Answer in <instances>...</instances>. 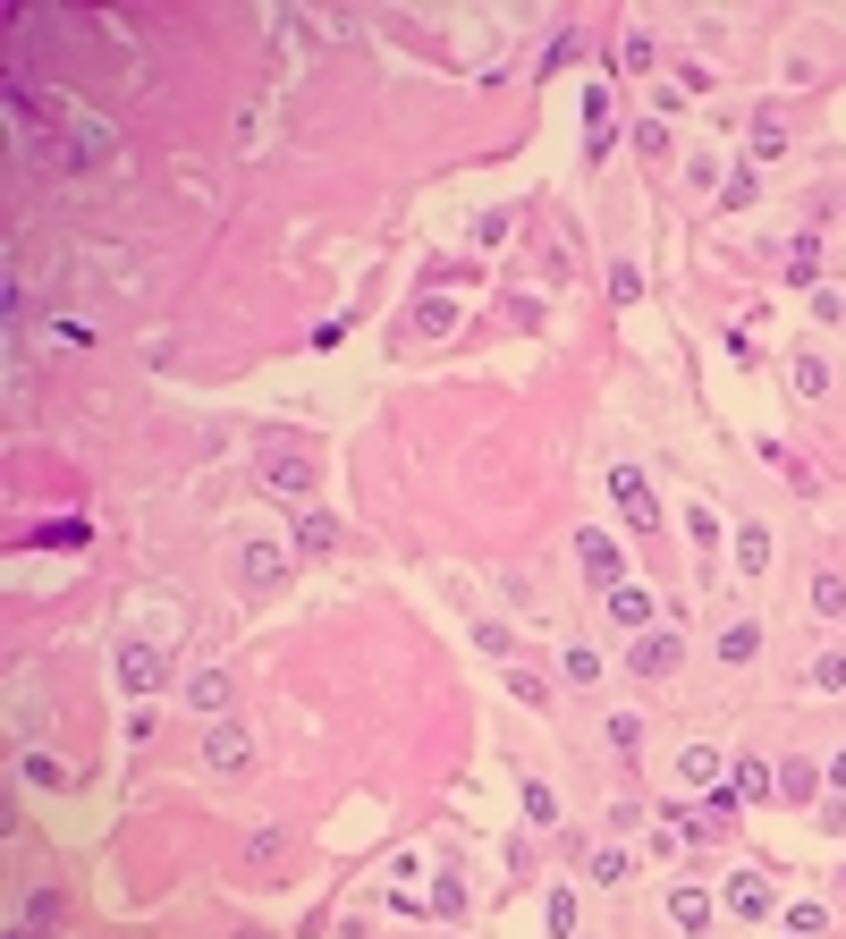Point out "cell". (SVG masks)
I'll use <instances>...</instances> for the list:
<instances>
[{
	"label": "cell",
	"mask_w": 846,
	"mask_h": 939,
	"mask_svg": "<svg viewBox=\"0 0 846 939\" xmlns=\"http://www.w3.org/2000/svg\"><path fill=\"white\" fill-rule=\"evenodd\" d=\"M619 68H626V77H644V68H651V43H644V34H626V51H619Z\"/></svg>",
	"instance_id": "obj_33"
},
{
	"label": "cell",
	"mask_w": 846,
	"mask_h": 939,
	"mask_svg": "<svg viewBox=\"0 0 846 939\" xmlns=\"http://www.w3.org/2000/svg\"><path fill=\"white\" fill-rule=\"evenodd\" d=\"M525 821H533V830H551V821H559V796L542 787V778H525Z\"/></svg>",
	"instance_id": "obj_17"
},
{
	"label": "cell",
	"mask_w": 846,
	"mask_h": 939,
	"mask_svg": "<svg viewBox=\"0 0 846 939\" xmlns=\"http://www.w3.org/2000/svg\"><path fill=\"white\" fill-rule=\"evenodd\" d=\"M576 559H585L592 584H610V592L626 584V559H619V542H610V533H585V542H576Z\"/></svg>",
	"instance_id": "obj_6"
},
{
	"label": "cell",
	"mask_w": 846,
	"mask_h": 939,
	"mask_svg": "<svg viewBox=\"0 0 846 939\" xmlns=\"http://www.w3.org/2000/svg\"><path fill=\"white\" fill-rule=\"evenodd\" d=\"M474 644H483L491 660H508V652H517V644H508V626H491V618H483V626H474Z\"/></svg>",
	"instance_id": "obj_32"
},
{
	"label": "cell",
	"mask_w": 846,
	"mask_h": 939,
	"mask_svg": "<svg viewBox=\"0 0 846 939\" xmlns=\"http://www.w3.org/2000/svg\"><path fill=\"white\" fill-rule=\"evenodd\" d=\"M592 880H601V889H619V880H626V855H619V846H601V855H592Z\"/></svg>",
	"instance_id": "obj_24"
},
{
	"label": "cell",
	"mask_w": 846,
	"mask_h": 939,
	"mask_svg": "<svg viewBox=\"0 0 846 939\" xmlns=\"http://www.w3.org/2000/svg\"><path fill=\"white\" fill-rule=\"evenodd\" d=\"M262 483L280 491V500H305V491H314V466H305V457H271V466H262Z\"/></svg>",
	"instance_id": "obj_8"
},
{
	"label": "cell",
	"mask_w": 846,
	"mask_h": 939,
	"mask_svg": "<svg viewBox=\"0 0 846 939\" xmlns=\"http://www.w3.org/2000/svg\"><path fill=\"white\" fill-rule=\"evenodd\" d=\"M830 778H838V787H846V746H838V753H830Z\"/></svg>",
	"instance_id": "obj_34"
},
{
	"label": "cell",
	"mask_w": 846,
	"mask_h": 939,
	"mask_svg": "<svg viewBox=\"0 0 846 939\" xmlns=\"http://www.w3.org/2000/svg\"><path fill=\"white\" fill-rule=\"evenodd\" d=\"M228 567H237V584H246V592H271V584L289 576V551H280V542H237V559H228Z\"/></svg>",
	"instance_id": "obj_2"
},
{
	"label": "cell",
	"mask_w": 846,
	"mask_h": 939,
	"mask_svg": "<svg viewBox=\"0 0 846 939\" xmlns=\"http://www.w3.org/2000/svg\"><path fill=\"white\" fill-rule=\"evenodd\" d=\"M26 778H34V787H68V771L51 762V753H26Z\"/></svg>",
	"instance_id": "obj_29"
},
{
	"label": "cell",
	"mask_w": 846,
	"mask_h": 939,
	"mask_svg": "<svg viewBox=\"0 0 846 939\" xmlns=\"http://www.w3.org/2000/svg\"><path fill=\"white\" fill-rule=\"evenodd\" d=\"M678 771L694 778V787H703V778H719V746H685V753H678Z\"/></svg>",
	"instance_id": "obj_20"
},
{
	"label": "cell",
	"mask_w": 846,
	"mask_h": 939,
	"mask_svg": "<svg viewBox=\"0 0 846 939\" xmlns=\"http://www.w3.org/2000/svg\"><path fill=\"white\" fill-rule=\"evenodd\" d=\"M610 491H619V508L644 525V533H660V500H651V483L635 474V466H610Z\"/></svg>",
	"instance_id": "obj_4"
},
{
	"label": "cell",
	"mask_w": 846,
	"mask_h": 939,
	"mask_svg": "<svg viewBox=\"0 0 846 939\" xmlns=\"http://www.w3.org/2000/svg\"><path fill=\"white\" fill-rule=\"evenodd\" d=\"M787 153V128L779 119H753V162H779Z\"/></svg>",
	"instance_id": "obj_21"
},
{
	"label": "cell",
	"mask_w": 846,
	"mask_h": 939,
	"mask_svg": "<svg viewBox=\"0 0 846 939\" xmlns=\"http://www.w3.org/2000/svg\"><path fill=\"white\" fill-rule=\"evenodd\" d=\"M728 906H737V914H771V880H762V872H737V880H728Z\"/></svg>",
	"instance_id": "obj_12"
},
{
	"label": "cell",
	"mask_w": 846,
	"mask_h": 939,
	"mask_svg": "<svg viewBox=\"0 0 846 939\" xmlns=\"http://www.w3.org/2000/svg\"><path fill=\"white\" fill-rule=\"evenodd\" d=\"M610 746H619V753H635V746H644V719H635V712H619V719H610Z\"/></svg>",
	"instance_id": "obj_26"
},
{
	"label": "cell",
	"mask_w": 846,
	"mask_h": 939,
	"mask_svg": "<svg viewBox=\"0 0 846 939\" xmlns=\"http://www.w3.org/2000/svg\"><path fill=\"white\" fill-rule=\"evenodd\" d=\"M838 889H846V872H838Z\"/></svg>",
	"instance_id": "obj_35"
},
{
	"label": "cell",
	"mask_w": 846,
	"mask_h": 939,
	"mask_svg": "<svg viewBox=\"0 0 846 939\" xmlns=\"http://www.w3.org/2000/svg\"><path fill=\"white\" fill-rule=\"evenodd\" d=\"M813 610L821 618H846V576H813Z\"/></svg>",
	"instance_id": "obj_22"
},
{
	"label": "cell",
	"mask_w": 846,
	"mask_h": 939,
	"mask_svg": "<svg viewBox=\"0 0 846 939\" xmlns=\"http://www.w3.org/2000/svg\"><path fill=\"white\" fill-rule=\"evenodd\" d=\"M43 542H60V551H77V542H85V525H77V517H51V525H43Z\"/></svg>",
	"instance_id": "obj_31"
},
{
	"label": "cell",
	"mask_w": 846,
	"mask_h": 939,
	"mask_svg": "<svg viewBox=\"0 0 846 939\" xmlns=\"http://www.w3.org/2000/svg\"><path fill=\"white\" fill-rule=\"evenodd\" d=\"M610 296H619V305H635V296H644V271H635V262H619V271H610Z\"/></svg>",
	"instance_id": "obj_27"
},
{
	"label": "cell",
	"mask_w": 846,
	"mask_h": 939,
	"mask_svg": "<svg viewBox=\"0 0 846 939\" xmlns=\"http://www.w3.org/2000/svg\"><path fill=\"white\" fill-rule=\"evenodd\" d=\"M685 660V644H678V626H660V635H644V644H635V678H669V669H678Z\"/></svg>",
	"instance_id": "obj_5"
},
{
	"label": "cell",
	"mask_w": 846,
	"mask_h": 939,
	"mask_svg": "<svg viewBox=\"0 0 846 939\" xmlns=\"http://www.w3.org/2000/svg\"><path fill=\"white\" fill-rule=\"evenodd\" d=\"M187 703H196V712H228V678L221 669H196V678H187Z\"/></svg>",
	"instance_id": "obj_14"
},
{
	"label": "cell",
	"mask_w": 846,
	"mask_h": 939,
	"mask_svg": "<svg viewBox=\"0 0 846 939\" xmlns=\"http://www.w3.org/2000/svg\"><path fill=\"white\" fill-rule=\"evenodd\" d=\"M51 923H60V897H26V906H17V923H9V939H43Z\"/></svg>",
	"instance_id": "obj_11"
},
{
	"label": "cell",
	"mask_w": 846,
	"mask_h": 939,
	"mask_svg": "<svg viewBox=\"0 0 846 939\" xmlns=\"http://www.w3.org/2000/svg\"><path fill=\"white\" fill-rule=\"evenodd\" d=\"M813 685H821V694H846V652H821V660H813Z\"/></svg>",
	"instance_id": "obj_23"
},
{
	"label": "cell",
	"mask_w": 846,
	"mask_h": 939,
	"mask_svg": "<svg viewBox=\"0 0 846 939\" xmlns=\"http://www.w3.org/2000/svg\"><path fill=\"white\" fill-rule=\"evenodd\" d=\"M787 931H796V939H821V931H830V914H821V906H796V914H787Z\"/></svg>",
	"instance_id": "obj_30"
},
{
	"label": "cell",
	"mask_w": 846,
	"mask_h": 939,
	"mask_svg": "<svg viewBox=\"0 0 846 939\" xmlns=\"http://www.w3.org/2000/svg\"><path fill=\"white\" fill-rule=\"evenodd\" d=\"M110 669H119V685H128V694H162V678H169L162 644H144V635H128V644L110 652Z\"/></svg>",
	"instance_id": "obj_1"
},
{
	"label": "cell",
	"mask_w": 846,
	"mask_h": 939,
	"mask_svg": "<svg viewBox=\"0 0 846 939\" xmlns=\"http://www.w3.org/2000/svg\"><path fill=\"white\" fill-rule=\"evenodd\" d=\"M559 669H567V685H592V678H601V660H592V652H585V644L567 652V660H559Z\"/></svg>",
	"instance_id": "obj_25"
},
{
	"label": "cell",
	"mask_w": 846,
	"mask_h": 939,
	"mask_svg": "<svg viewBox=\"0 0 846 939\" xmlns=\"http://www.w3.org/2000/svg\"><path fill=\"white\" fill-rule=\"evenodd\" d=\"M771 787H779V771H771V762H737V787H728V796H737V805H762V796H771Z\"/></svg>",
	"instance_id": "obj_9"
},
{
	"label": "cell",
	"mask_w": 846,
	"mask_h": 939,
	"mask_svg": "<svg viewBox=\"0 0 846 939\" xmlns=\"http://www.w3.org/2000/svg\"><path fill=\"white\" fill-rule=\"evenodd\" d=\"M203 762H212V771H246V762H255V737H246L237 719H212V728H203Z\"/></svg>",
	"instance_id": "obj_3"
},
{
	"label": "cell",
	"mask_w": 846,
	"mask_h": 939,
	"mask_svg": "<svg viewBox=\"0 0 846 939\" xmlns=\"http://www.w3.org/2000/svg\"><path fill=\"white\" fill-rule=\"evenodd\" d=\"M669 914H678V931H703V923H712V897H703V889H678Z\"/></svg>",
	"instance_id": "obj_16"
},
{
	"label": "cell",
	"mask_w": 846,
	"mask_h": 939,
	"mask_svg": "<svg viewBox=\"0 0 846 939\" xmlns=\"http://www.w3.org/2000/svg\"><path fill=\"white\" fill-rule=\"evenodd\" d=\"M610 618L644 635V626H651V592H644V584H619V592H610Z\"/></svg>",
	"instance_id": "obj_10"
},
{
	"label": "cell",
	"mask_w": 846,
	"mask_h": 939,
	"mask_svg": "<svg viewBox=\"0 0 846 939\" xmlns=\"http://www.w3.org/2000/svg\"><path fill=\"white\" fill-rule=\"evenodd\" d=\"M787 382L804 389V398H821V389H830V364H821V356H796V364H787Z\"/></svg>",
	"instance_id": "obj_19"
},
{
	"label": "cell",
	"mask_w": 846,
	"mask_h": 939,
	"mask_svg": "<svg viewBox=\"0 0 846 939\" xmlns=\"http://www.w3.org/2000/svg\"><path fill=\"white\" fill-rule=\"evenodd\" d=\"M813 787H821V771H804V762H779V796H787V805H804Z\"/></svg>",
	"instance_id": "obj_18"
},
{
	"label": "cell",
	"mask_w": 846,
	"mask_h": 939,
	"mask_svg": "<svg viewBox=\"0 0 846 939\" xmlns=\"http://www.w3.org/2000/svg\"><path fill=\"white\" fill-rule=\"evenodd\" d=\"M296 559H330V517H322V508L296 517Z\"/></svg>",
	"instance_id": "obj_13"
},
{
	"label": "cell",
	"mask_w": 846,
	"mask_h": 939,
	"mask_svg": "<svg viewBox=\"0 0 846 939\" xmlns=\"http://www.w3.org/2000/svg\"><path fill=\"white\" fill-rule=\"evenodd\" d=\"M753 652H762V626H753V618H728V626H719V669H745Z\"/></svg>",
	"instance_id": "obj_7"
},
{
	"label": "cell",
	"mask_w": 846,
	"mask_h": 939,
	"mask_svg": "<svg viewBox=\"0 0 846 939\" xmlns=\"http://www.w3.org/2000/svg\"><path fill=\"white\" fill-rule=\"evenodd\" d=\"M43 330H51V339H60V348H85V339H94V330L77 322V314H51V322H43Z\"/></svg>",
	"instance_id": "obj_28"
},
{
	"label": "cell",
	"mask_w": 846,
	"mask_h": 939,
	"mask_svg": "<svg viewBox=\"0 0 846 939\" xmlns=\"http://www.w3.org/2000/svg\"><path fill=\"white\" fill-rule=\"evenodd\" d=\"M737 567H745V576L771 567V525H745V533H737Z\"/></svg>",
	"instance_id": "obj_15"
}]
</instances>
